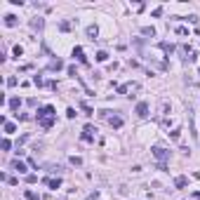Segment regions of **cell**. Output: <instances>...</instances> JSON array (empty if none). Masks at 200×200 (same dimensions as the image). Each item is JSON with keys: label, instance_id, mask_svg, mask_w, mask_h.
Returning a JSON list of instances; mask_svg holds the SVG:
<instances>
[{"label": "cell", "instance_id": "6da1fadb", "mask_svg": "<svg viewBox=\"0 0 200 200\" xmlns=\"http://www.w3.org/2000/svg\"><path fill=\"white\" fill-rule=\"evenodd\" d=\"M151 153H153V158L158 160V163H165V160H169V151L165 146H153L151 148Z\"/></svg>", "mask_w": 200, "mask_h": 200}, {"label": "cell", "instance_id": "7a4b0ae2", "mask_svg": "<svg viewBox=\"0 0 200 200\" xmlns=\"http://www.w3.org/2000/svg\"><path fill=\"white\" fill-rule=\"evenodd\" d=\"M83 141H94V127L92 125H85V130H83Z\"/></svg>", "mask_w": 200, "mask_h": 200}, {"label": "cell", "instance_id": "3957f363", "mask_svg": "<svg viewBox=\"0 0 200 200\" xmlns=\"http://www.w3.org/2000/svg\"><path fill=\"white\" fill-rule=\"evenodd\" d=\"M134 113H137L139 118H146L148 116V104H146V101H139L137 108H134Z\"/></svg>", "mask_w": 200, "mask_h": 200}, {"label": "cell", "instance_id": "277c9868", "mask_svg": "<svg viewBox=\"0 0 200 200\" xmlns=\"http://www.w3.org/2000/svg\"><path fill=\"white\" fill-rule=\"evenodd\" d=\"M42 184H45V186H50L52 191H57L59 186H61V179H59V177H57V179H42Z\"/></svg>", "mask_w": 200, "mask_h": 200}, {"label": "cell", "instance_id": "5b68a950", "mask_svg": "<svg viewBox=\"0 0 200 200\" xmlns=\"http://www.w3.org/2000/svg\"><path fill=\"white\" fill-rule=\"evenodd\" d=\"M12 169H17L19 174H26V165L21 163V160H12V165H10Z\"/></svg>", "mask_w": 200, "mask_h": 200}, {"label": "cell", "instance_id": "8992f818", "mask_svg": "<svg viewBox=\"0 0 200 200\" xmlns=\"http://www.w3.org/2000/svg\"><path fill=\"white\" fill-rule=\"evenodd\" d=\"M73 57L78 59L80 64H87V59H85V52H83V47H73Z\"/></svg>", "mask_w": 200, "mask_h": 200}, {"label": "cell", "instance_id": "52a82bcc", "mask_svg": "<svg viewBox=\"0 0 200 200\" xmlns=\"http://www.w3.org/2000/svg\"><path fill=\"white\" fill-rule=\"evenodd\" d=\"M108 125L118 130V127H122V118H120V116H111V118H108Z\"/></svg>", "mask_w": 200, "mask_h": 200}, {"label": "cell", "instance_id": "ba28073f", "mask_svg": "<svg viewBox=\"0 0 200 200\" xmlns=\"http://www.w3.org/2000/svg\"><path fill=\"white\" fill-rule=\"evenodd\" d=\"M186 184H188L186 177H177V179H174V188H186Z\"/></svg>", "mask_w": 200, "mask_h": 200}, {"label": "cell", "instance_id": "9c48e42d", "mask_svg": "<svg viewBox=\"0 0 200 200\" xmlns=\"http://www.w3.org/2000/svg\"><path fill=\"white\" fill-rule=\"evenodd\" d=\"M2 127H5V134H14V132H17V125H14V122H10V120H7Z\"/></svg>", "mask_w": 200, "mask_h": 200}, {"label": "cell", "instance_id": "30bf717a", "mask_svg": "<svg viewBox=\"0 0 200 200\" xmlns=\"http://www.w3.org/2000/svg\"><path fill=\"white\" fill-rule=\"evenodd\" d=\"M19 106H21V99H19V97H12V99H10V108L12 111H19Z\"/></svg>", "mask_w": 200, "mask_h": 200}, {"label": "cell", "instance_id": "8fae6325", "mask_svg": "<svg viewBox=\"0 0 200 200\" xmlns=\"http://www.w3.org/2000/svg\"><path fill=\"white\" fill-rule=\"evenodd\" d=\"M50 69H52V71H59V69H64V61H61V59H54V61L50 64Z\"/></svg>", "mask_w": 200, "mask_h": 200}, {"label": "cell", "instance_id": "7c38bea8", "mask_svg": "<svg viewBox=\"0 0 200 200\" xmlns=\"http://www.w3.org/2000/svg\"><path fill=\"white\" fill-rule=\"evenodd\" d=\"M5 26H17V17L14 14H7L5 17Z\"/></svg>", "mask_w": 200, "mask_h": 200}, {"label": "cell", "instance_id": "4fadbf2b", "mask_svg": "<svg viewBox=\"0 0 200 200\" xmlns=\"http://www.w3.org/2000/svg\"><path fill=\"white\" fill-rule=\"evenodd\" d=\"M141 33H144V36H148V38H153V36H155V28H153V26H144Z\"/></svg>", "mask_w": 200, "mask_h": 200}, {"label": "cell", "instance_id": "5bb4252c", "mask_svg": "<svg viewBox=\"0 0 200 200\" xmlns=\"http://www.w3.org/2000/svg\"><path fill=\"white\" fill-rule=\"evenodd\" d=\"M31 28H33V31H40V28H42V19H33L31 21Z\"/></svg>", "mask_w": 200, "mask_h": 200}, {"label": "cell", "instance_id": "9a60e30c", "mask_svg": "<svg viewBox=\"0 0 200 200\" xmlns=\"http://www.w3.org/2000/svg\"><path fill=\"white\" fill-rule=\"evenodd\" d=\"M0 148H2V151H10V148H12V141H10V139H2V141H0Z\"/></svg>", "mask_w": 200, "mask_h": 200}, {"label": "cell", "instance_id": "2e32d148", "mask_svg": "<svg viewBox=\"0 0 200 200\" xmlns=\"http://www.w3.org/2000/svg\"><path fill=\"white\" fill-rule=\"evenodd\" d=\"M71 165L80 167V165H83V158H80V155H71Z\"/></svg>", "mask_w": 200, "mask_h": 200}, {"label": "cell", "instance_id": "e0dca14e", "mask_svg": "<svg viewBox=\"0 0 200 200\" xmlns=\"http://www.w3.org/2000/svg\"><path fill=\"white\" fill-rule=\"evenodd\" d=\"M97 33H99V31H97V26H87V36H90L92 40L97 38Z\"/></svg>", "mask_w": 200, "mask_h": 200}, {"label": "cell", "instance_id": "ac0fdd59", "mask_svg": "<svg viewBox=\"0 0 200 200\" xmlns=\"http://www.w3.org/2000/svg\"><path fill=\"white\" fill-rule=\"evenodd\" d=\"M24 195H26V198H28V200H40V198H38V195H36V193H33V191H31V188H26V191H24Z\"/></svg>", "mask_w": 200, "mask_h": 200}, {"label": "cell", "instance_id": "d6986e66", "mask_svg": "<svg viewBox=\"0 0 200 200\" xmlns=\"http://www.w3.org/2000/svg\"><path fill=\"white\" fill-rule=\"evenodd\" d=\"M127 90H130V85H118V87H116L118 94H127Z\"/></svg>", "mask_w": 200, "mask_h": 200}, {"label": "cell", "instance_id": "ffe728a7", "mask_svg": "<svg viewBox=\"0 0 200 200\" xmlns=\"http://www.w3.org/2000/svg\"><path fill=\"white\" fill-rule=\"evenodd\" d=\"M12 52H14V57L19 59L21 54H24V47H21V45H14V50H12Z\"/></svg>", "mask_w": 200, "mask_h": 200}, {"label": "cell", "instance_id": "44dd1931", "mask_svg": "<svg viewBox=\"0 0 200 200\" xmlns=\"http://www.w3.org/2000/svg\"><path fill=\"white\" fill-rule=\"evenodd\" d=\"M59 28H61L64 33H66V31H71V21H61V24H59Z\"/></svg>", "mask_w": 200, "mask_h": 200}, {"label": "cell", "instance_id": "7402d4cb", "mask_svg": "<svg viewBox=\"0 0 200 200\" xmlns=\"http://www.w3.org/2000/svg\"><path fill=\"white\" fill-rule=\"evenodd\" d=\"M177 36H188V28L186 26H177Z\"/></svg>", "mask_w": 200, "mask_h": 200}, {"label": "cell", "instance_id": "603a6c76", "mask_svg": "<svg viewBox=\"0 0 200 200\" xmlns=\"http://www.w3.org/2000/svg\"><path fill=\"white\" fill-rule=\"evenodd\" d=\"M106 59H108V54H106L104 50H101V52H97V61H106Z\"/></svg>", "mask_w": 200, "mask_h": 200}, {"label": "cell", "instance_id": "cb8c5ba5", "mask_svg": "<svg viewBox=\"0 0 200 200\" xmlns=\"http://www.w3.org/2000/svg\"><path fill=\"white\" fill-rule=\"evenodd\" d=\"M33 85H38V87H42V85H45V80H42L40 75H33Z\"/></svg>", "mask_w": 200, "mask_h": 200}, {"label": "cell", "instance_id": "d4e9b609", "mask_svg": "<svg viewBox=\"0 0 200 200\" xmlns=\"http://www.w3.org/2000/svg\"><path fill=\"white\" fill-rule=\"evenodd\" d=\"M36 181H38L36 174H26V184H36Z\"/></svg>", "mask_w": 200, "mask_h": 200}, {"label": "cell", "instance_id": "484cf974", "mask_svg": "<svg viewBox=\"0 0 200 200\" xmlns=\"http://www.w3.org/2000/svg\"><path fill=\"white\" fill-rule=\"evenodd\" d=\"M26 141H28V134H21V137H19V141H17V148H19L21 144H26Z\"/></svg>", "mask_w": 200, "mask_h": 200}, {"label": "cell", "instance_id": "4316f807", "mask_svg": "<svg viewBox=\"0 0 200 200\" xmlns=\"http://www.w3.org/2000/svg\"><path fill=\"white\" fill-rule=\"evenodd\" d=\"M7 184H10V186H17V184H19V179H17V177H7Z\"/></svg>", "mask_w": 200, "mask_h": 200}, {"label": "cell", "instance_id": "83f0119b", "mask_svg": "<svg viewBox=\"0 0 200 200\" xmlns=\"http://www.w3.org/2000/svg\"><path fill=\"white\" fill-rule=\"evenodd\" d=\"M66 118H71V120H73V118H75V108H66Z\"/></svg>", "mask_w": 200, "mask_h": 200}, {"label": "cell", "instance_id": "f1b7e54d", "mask_svg": "<svg viewBox=\"0 0 200 200\" xmlns=\"http://www.w3.org/2000/svg\"><path fill=\"white\" fill-rule=\"evenodd\" d=\"M169 137H172L174 141H179V130H172V132H169Z\"/></svg>", "mask_w": 200, "mask_h": 200}, {"label": "cell", "instance_id": "f546056e", "mask_svg": "<svg viewBox=\"0 0 200 200\" xmlns=\"http://www.w3.org/2000/svg\"><path fill=\"white\" fill-rule=\"evenodd\" d=\"M17 85V78H7V87H14Z\"/></svg>", "mask_w": 200, "mask_h": 200}, {"label": "cell", "instance_id": "4dcf8cb0", "mask_svg": "<svg viewBox=\"0 0 200 200\" xmlns=\"http://www.w3.org/2000/svg\"><path fill=\"white\" fill-rule=\"evenodd\" d=\"M193 198H195V200H200V191H195V193H193Z\"/></svg>", "mask_w": 200, "mask_h": 200}]
</instances>
